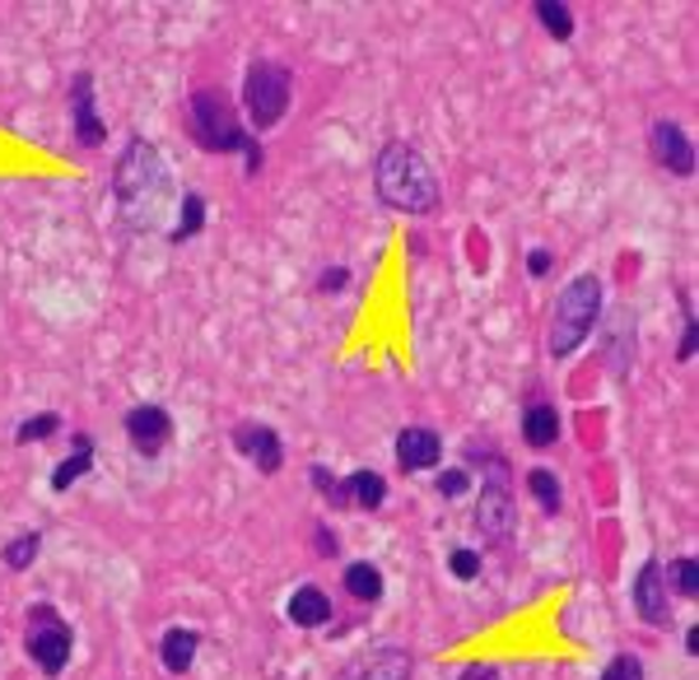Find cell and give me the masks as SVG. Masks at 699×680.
<instances>
[{
    "label": "cell",
    "instance_id": "6da1fadb",
    "mask_svg": "<svg viewBox=\"0 0 699 680\" xmlns=\"http://www.w3.org/2000/svg\"><path fill=\"white\" fill-rule=\"evenodd\" d=\"M173 201V178L168 163L144 136L122 144V159L112 168V220L127 233H154Z\"/></svg>",
    "mask_w": 699,
    "mask_h": 680
},
{
    "label": "cell",
    "instance_id": "7a4b0ae2",
    "mask_svg": "<svg viewBox=\"0 0 699 680\" xmlns=\"http://www.w3.org/2000/svg\"><path fill=\"white\" fill-rule=\"evenodd\" d=\"M187 136L197 140V150L206 154H243V178H257L261 163H267V150L261 140L248 131V121L238 117L233 99L224 89H197L187 99Z\"/></svg>",
    "mask_w": 699,
    "mask_h": 680
},
{
    "label": "cell",
    "instance_id": "3957f363",
    "mask_svg": "<svg viewBox=\"0 0 699 680\" xmlns=\"http://www.w3.org/2000/svg\"><path fill=\"white\" fill-rule=\"evenodd\" d=\"M373 187H378L382 206L401 210V214H433L443 206L439 173H433L429 159L411 140H388L373 154Z\"/></svg>",
    "mask_w": 699,
    "mask_h": 680
},
{
    "label": "cell",
    "instance_id": "277c9868",
    "mask_svg": "<svg viewBox=\"0 0 699 680\" xmlns=\"http://www.w3.org/2000/svg\"><path fill=\"white\" fill-rule=\"evenodd\" d=\"M597 318H601V280L597 276H573L560 289L556 312H550V331H546L550 359H569L588 340V331L597 327Z\"/></svg>",
    "mask_w": 699,
    "mask_h": 680
},
{
    "label": "cell",
    "instance_id": "5b68a950",
    "mask_svg": "<svg viewBox=\"0 0 699 680\" xmlns=\"http://www.w3.org/2000/svg\"><path fill=\"white\" fill-rule=\"evenodd\" d=\"M471 467H486V484H480V499H476V527L490 546H503L513 537V522H518V508L509 494V461H503L495 448L480 452V443L467 448Z\"/></svg>",
    "mask_w": 699,
    "mask_h": 680
},
{
    "label": "cell",
    "instance_id": "8992f818",
    "mask_svg": "<svg viewBox=\"0 0 699 680\" xmlns=\"http://www.w3.org/2000/svg\"><path fill=\"white\" fill-rule=\"evenodd\" d=\"M289 99H294V76L289 66L280 61H252L248 76H243V112H248V127L252 131H276L284 112H289Z\"/></svg>",
    "mask_w": 699,
    "mask_h": 680
},
{
    "label": "cell",
    "instance_id": "52a82bcc",
    "mask_svg": "<svg viewBox=\"0 0 699 680\" xmlns=\"http://www.w3.org/2000/svg\"><path fill=\"white\" fill-rule=\"evenodd\" d=\"M23 652H29V662L47 680H57L70 667V652H76V629L57 616L52 601H33L29 606V620H23Z\"/></svg>",
    "mask_w": 699,
    "mask_h": 680
},
{
    "label": "cell",
    "instance_id": "ba28073f",
    "mask_svg": "<svg viewBox=\"0 0 699 680\" xmlns=\"http://www.w3.org/2000/svg\"><path fill=\"white\" fill-rule=\"evenodd\" d=\"M70 136H76L80 150H99V144L108 140L99 103H93V76L89 70H76V76H70Z\"/></svg>",
    "mask_w": 699,
    "mask_h": 680
},
{
    "label": "cell",
    "instance_id": "9c48e42d",
    "mask_svg": "<svg viewBox=\"0 0 699 680\" xmlns=\"http://www.w3.org/2000/svg\"><path fill=\"white\" fill-rule=\"evenodd\" d=\"M411 676H416V658L397 643L359 652V658H350L341 671H336V680H411Z\"/></svg>",
    "mask_w": 699,
    "mask_h": 680
},
{
    "label": "cell",
    "instance_id": "30bf717a",
    "mask_svg": "<svg viewBox=\"0 0 699 680\" xmlns=\"http://www.w3.org/2000/svg\"><path fill=\"white\" fill-rule=\"evenodd\" d=\"M122 424H127V439H131V448L140 457H159L168 448V439H173V416H168L163 406H154V401L131 406Z\"/></svg>",
    "mask_w": 699,
    "mask_h": 680
},
{
    "label": "cell",
    "instance_id": "8fae6325",
    "mask_svg": "<svg viewBox=\"0 0 699 680\" xmlns=\"http://www.w3.org/2000/svg\"><path fill=\"white\" fill-rule=\"evenodd\" d=\"M648 150H653L658 168H667V173H677V178H690V173H695V144H690V136L681 131V121L658 117L653 131H648Z\"/></svg>",
    "mask_w": 699,
    "mask_h": 680
},
{
    "label": "cell",
    "instance_id": "7c38bea8",
    "mask_svg": "<svg viewBox=\"0 0 699 680\" xmlns=\"http://www.w3.org/2000/svg\"><path fill=\"white\" fill-rule=\"evenodd\" d=\"M233 448L243 452L261 476H280V467H284V443H280V433H276L271 424H261V420H243V424H238V429H233Z\"/></svg>",
    "mask_w": 699,
    "mask_h": 680
},
{
    "label": "cell",
    "instance_id": "4fadbf2b",
    "mask_svg": "<svg viewBox=\"0 0 699 680\" xmlns=\"http://www.w3.org/2000/svg\"><path fill=\"white\" fill-rule=\"evenodd\" d=\"M630 601H635V616H639L643 624L662 629V624L671 620V592H667V582H662V564H658V560H648V564L635 573Z\"/></svg>",
    "mask_w": 699,
    "mask_h": 680
},
{
    "label": "cell",
    "instance_id": "5bb4252c",
    "mask_svg": "<svg viewBox=\"0 0 699 680\" xmlns=\"http://www.w3.org/2000/svg\"><path fill=\"white\" fill-rule=\"evenodd\" d=\"M439 457H443V439L433 429H401L397 433V467L401 471H433L439 467Z\"/></svg>",
    "mask_w": 699,
    "mask_h": 680
},
{
    "label": "cell",
    "instance_id": "9a60e30c",
    "mask_svg": "<svg viewBox=\"0 0 699 680\" xmlns=\"http://www.w3.org/2000/svg\"><path fill=\"white\" fill-rule=\"evenodd\" d=\"M284 616H289V624H299V629H322V624H331L336 606H331V597H327L322 588H312V582H303V588L289 592Z\"/></svg>",
    "mask_w": 699,
    "mask_h": 680
},
{
    "label": "cell",
    "instance_id": "2e32d148",
    "mask_svg": "<svg viewBox=\"0 0 699 680\" xmlns=\"http://www.w3.org/2000/svg\"><path fill=\"white\" fill-rule=\"evenodd\" d=\"M197 648H201V634L197 629H187V624H173L168 634L159 639V662L168 676H187L191 662H197Z\"/></svg>",
    "mask_w": 699,
    "mask_h": 680
},
{
    "label": "cell",
    "instance_id": "e0dca14e",
    "mask_svg": "<svg viewBox=\"0 0 699 680\" xmlns=\"http://www.w3.org/2000/svg\"><path fill=\"white\" fill-rule=\"evenodd\" d=\"M89 471H93V433H76V439H70V457L57 461V471H52V480H47V484H52L57 494H66L70 484L84 480Z\"/></svg>",
    "mask_w": 699,
    "mask_h": 680
},
{
    "label": "cell",
    "instance_id": "ac0fdd59",
    "mask_svg": "<svg viewBox=\"0 0 699 680\" xmlns=\"http://www.w3.org/2000/svg\"><path fill=\"white\" fill-rule=\"evenodd\" d=\"M522 439L527 448H556L560 443V410L556 406H546V401H532V406H522Z\"/></svg>",
    "mask_w": 699,
    "mask_h": 680
},
{
    "label": "cell",
    "instance_id": "d6986e66",
    "mask_svg": "<svg viewBox=\"0 0 699 680\" xmlns=\"http://www.w3.org/2000/svg\"><path fill=\"white\" fill-rule=\"evenodd\" d=\"M38 550H42V531L29 527V531H19V537H10L6 546H0V564H6L10 573H29Z\"/></svg>",
    "mask_w": 699,
    "mask_h": 680
},
{
    "label": "cell",
    "instance_id": "ffe728a7",
    "mask_svg": "<svg viewBox=\"0 0 699 680\" xmlns=\"http://www.w3.org/2000/svg\"><path fill=\"white\" fill-rule=\"evenodd\" d=\"M346 490H350V503L365 508V513H378V508L388 503V480H382L378 471H355V476H346Z\"/></svg>",
    "mask_w": 699,
    "mask_h": 680
},
{
    "label": "cell",
    "instance_id": "44dd1931",
    "mask_svg": "<svg viewBox=\"0 0 699 680\" xmlns=\"http://www.w3.org/2000/svg\"><path fill=\"white\" fill-rule=\"evenodd\" d=\"M341 582H346V592H350L355 601H369V606H373V601L382 597V569H378V564H369V560L346 564Z\"/></svg>",
    "mask_w": 699,
    "mask_h": 680
},
{
    "label": "cell",
    "instance_id": "7402d4cb",
    "mask_svg": "<svg viewBox=\"0 0 699 680\" xmlns=\"http://www.w3.org/2000/svg\"><path fill=\"white\" fill-rule=\"evenodd\" d=\"M527 490L537 494V508L546 518H556L560 513V503H565V494H560V476L556 471H546V467H537V471H527Z\"/></svg>",
    "mask_w": 699,
    "mask_h": 680
},
{
    "label": "cell",
    "instance_id": "603a6c76",
    "mask_svg": "<svg viewBox=\"0 0 699 680\" xmlns=\"http://www.w3.org/2000/svg\"><path fill=\"white\" fill-rule=\"evenodd\" d=\"M532 14L541 19V29L556 38V42H569V38H573V10L565 6V0H537Z\"/></svg>",
    "mask_w": 699,
    "mask_h": 680
},
{
    "label": "cell",
    "instance_id": "cb8c5ba5",
    "mask_svg": "<svg viewBox=\"0 0 699 680\" xmlns=\"http://www.w3.org/2000/svg\"><path fill=\"white\" fill-rule=\"evenodd\" d=\"M206 229V197L201 191H182V206H178V229L168 233L173 242H187V238H197Z\"/></svg>",
    "mask_w": 699,
    "mask_h": 680
},
{
    "label": "cell",
    "instance_id": "d4e9b609",
    "mask_svg": "<svg viewBox=\"0 0 699 680\" xmlns=\"http://www.w3.org/2000/svg\"><path fill=\"white\" fill-rule=\"evenodd\" d=\"M630 359H635V318H620V327L611 331V346H607V363H611V373L625 378V369H630Z\"/></svg>",
    "mask_w": 699,
    "mask_h": 680
},
{
    "label": "cell",
    "instance_id": "484cf974",
    "mask_svg": "<svg viewBox=\"0 0 699 680\" xmlns=\"http://www.w3.org/2000/svg\"><path fill=\"white\" fill-rule=\"evenodd\" d=\"M57 429H61V416H57V410H38V416H29V420H23V424L14 429V443H19V448L47 443Z\"/></svg>",
    "mask_w": 699,
    "mask_h": 680
},
{
    "label": "cell",
    "instance_id": "4316f807",
    "mask_svg": "<svg viewBox=\"0 0 699 680\" xmlns=\"http://www.w3.org/2000/svg\"><path fill=\"white\" fill-rule=\"evenodd\" d=\"M308 480H312V490H318L331 508H350V490H346V480L336 476L331 467H322V461H318V467H308Z\"/></svg>",
    "mask_w": 699,
    "mask_h": 680
},
{
    "label": "cell",
    "instance_id": "83f0119b",
    "mask_svg": "<svg viewBox=\"0 0 699 680\" xmlns=\"http://www.w3.org/2000/svg\"><path fill=\"white\" fill-rule=\"evenodd\" d=\"M662 582H667V588L677 592V597H686V601H690V597L699 592V564L690 560V554H686V560H671V573L662 569Z\"/></svg>",
    "mask_w": 699,
    "mask_h": 680
},
{
    "label": "cell",
    "instance_id": "f1b7e54d",
    "mask_svg": "<svg viewBox=\"0 0 699 680\" xmlns=\"http://www.w3.org/2000/svg\"><path fill=\"white\" fill-rule=\"evenodd\" d=\"M433 490H439L443 499H462L471 490V476L467 467H452V471H439V480H433Z\"/></svg>",
    "mask_w": 699,
    "mask_h": 680
},
{
    "label": "cell",
    "instance_id": "f546056e",
    "mask_svg": "<svg viewBox=\"0 0 699 680\" xmlns=\"http://www.w3.org/2000/svg\"><path fill=\"white\" fill-rule=\"evenodd\" d=\"M601 680H643V662L635 658V652H620V658H611V662H607Z\"/></svg>",
    "mask_w": 699,
    "mask_h": 680
},
{
    "label": "cell",
    "instance_id": "4dcf8cb0",
    "mask_svg": "<svg viewBox=\"0 0 699 680\" xmlns=\"http://www.w3.org/2000/svg\"><path fill=\"white\" fill-rule=\"evenodd\" d=\"M448 569H452V578H457V582H471V578L480 573V554H476V550H452Z\"/></svg>",
    "mask_w": 699,
    "mask_h": 680
},
{
    "label": "cell",
    "instance_id": "1f68e13d",
    "mask_svg": "<svg viewBox=\"0 0 699 680\" xmlns=\"http://www.w3.org/2000/svg\"><path fill=\"white\" fill-rule=\"evenodd\" d=\"M341 289H350V271L346 266H327L318 276V294H341Z\"/></svg>",
    "mask_w": 699,
    "mask_h": 680
},
{
    "label": "cell",
    "instance_id": "d6a6232c",
    "mask_svg": "<svg viewBox=\"0 0 699 680\" xmlns=\"http://www.w3.org/2000/svg\"><path fill=\"white\" fill-rule=\"evenodd\" d=\"M312 550H318L322 554V560H336V550H341V537H336V531L331 527H312Z\"/></svg>",
    "mask_w": 699,
    "mask_h": 680
},
{
    "label": "cell",
    "instance_id": "836d02e7",
    "mask_svg": "<svg viewBox=\"0 0 699 680\" xmlns=\"http://www.w3.org/2000/svg\"><path fill=\"white\" fill-rule=\"evenodd\" d=\"M695 350H699V336H695V318L686 312V327H681V346H677V359H681V363H690V359H695Z\"/></svg>",
    "mask_w": 699,
    "mask_h": 680
},
{
    "label": "cell",
    "instance_id": "e575fe53",
    "mask_svg": "<svg viewBox=\"0 0 699 680\" xmlns=\"http://www.w3.org/2000/svg\"><path fill=\"white\" fill-rule=\"evenodd\" d=\"M452 680H503L499 676V667H486V662H471V667H462Z\"/></svg>",
    "mask_w": 699,
    "mask_h": 680
},
{
    "label": "cell",
    "instance_id": "d590c367",
    "mask_svg": "<svg viewBox=\"0 0 699 680\" xmlns=\"http://www.w3.org/2000/svg\"><path fill=\"white\" fill-rule=\"evenodd\" d=\"M527 276H550V252L546 248H537V252H527Z\"/></svg>",
    "mask_w": 699,
    "mask_h": 680
}]
</instances>
